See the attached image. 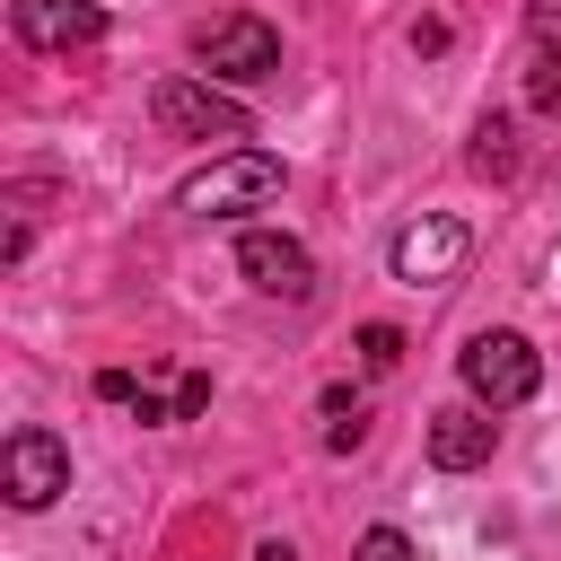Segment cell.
Returning a JSON list of instances; mask_svg holds the SVG:
<instances>
[{
	"label": "cell",
	"instance_id": "1",
	"mask_svg": "<svg viewBox=\"0 0 561 561\" xmlns=\"http://www.w3.org/2000/svg\"><path fill=\"white\" fill-rule=\"evenodd\" d=\"M263 202H280V158L245 149V140L175 184V210H193V219H237V210H263Z\"/></svg>",
	"mask_w": 561,
	"mask_h": 561
},
{
	"label": "cell",
	"instance_id": "2",
	"mask_svg": "<svg viewBox=\"0 0 561 561\" xmlns=\"http://www.w3.org/2000/svg\"><path fill=\"white\" fill-rule=\"evenodd\" d=\"M456 377H465V394L473 403H491V412H517L535 386H543V359H535V342L526 333H473L465 351H456Z\"/></svg>",
	"mask_w": 561,
	"mask_h": 561
},
{
	"label": "cell",
	"instance_id": "3",
	"mask_svg": "<svg viewBox=\"0 0 561 561\" xmlns=\"http://www.w3.org/2000/svg\"><path fill=\"white\" fill-rule=\"evenodd\" d=\"M386 263H394V280H412V289H447V280L473 263V228H465V219H447V210H430V219L394 228Z\"/></svg>",
	"mask_w": 561,
	"mask_h": 561
},
{
	"label": "cell",
	"instance_id": "4",
	"mask_svg": "<svg viewBox=\"0 0 561 561\" xmlns=\"http://www.w3.org/2000/svg\"><path fill=\"white\" fill-rule=\"evenodd\" d=\"M193 53H202V79H272V70H280V35H272L254 9L210 18V26L193 35Z\"/></svg>",
	"mask_w": 561,
	"mask_h": 561
},
{
	"label": "cell",
	"instance_id": "5",
	"mask_svg": "<svg viewBox=\"0 0 561 561\" xmlns=\"http://www.w3.org/2000/svg\"><path fill=\"white\" fill-rule=\"evenodd\" d=\"M149 114H158V131H175V140H245V131H254L245 105L219 96L210 79H158Z\"/></svg>",
	"mask_w": 561,
	"mask_h": 561
},
{
	"label": "cell",
	"instance_id": "6",
	"mask_svg": "<svg viewBox=\"0 0 561 561\" xmlns=\"http://www.w3.org/2000/svg\"><path fill=\"white\" fill-rule=\"evenodd\" d=\"M0 491L18 500V508H53L61 491H70V447L53 438V430H9V447H0Z\"/></svg>",
	"mask_w": 561,
	"mask_h": 561
},
{
	"label": "cell",
	"instance_id": "7",
	"mask_svg": "<svg viewBox=\"0 0 561 561\" xmlns=\"http://www.w3.org/2000/svg\"><path fill=\"white\" fill-rule=\"evenodd\" d=\"M237 272H245L263 298H307V289H316V254H307L298 237H280V228H245V237H237Z\"/></svg>",
	"mask_w": 561,
	"mask_h": 561
},
{
	"label": "cell",
	"instance_id": "8",
	"mask_svg": "<svg viewBox=\"0 0 561 561\" xmlns=\"http://www.w3.org/2000/svg\"><path fill=\"white\" fill-rule=\"evenodd\" d=\"M9 26L26 53H70V44L105 35V9L96 0H9Z\"/></svg>",
	"mask_w": 561,
	"mask_h": 561
},
{
	"label": "cell",
	"instance_id": "9",
	"mask_svg": "<svg viewBox=\"0 0 561 561\" xmlns=\"http://www.w3.org/2000/svg\"><path fill=\"white\" fill-rule=\"evenodd\" d=\"M491 447H500L491 403H447V412H430V465H438V473H473V465H491Z\"/></svg>",
	"mask_w": 561,
	"mask_h": 561
},
{
	"label": "cell",
	"instance_id": "10",
	"mask_svg": "<svg viewBox=\"0 0 561 561\" xmlns=\"http://www.w3.org/2000/svg\"><path fill=\"white\" fill-rule=\"evenodd\" d=\"M526 105L561 123V44H535V61H526Z\"/></svg>",
	"mask_w": 561,
	"mask_h": 561
},
{
	"label": "cell",
	"instance_id": "11",
	"mask_svg": "<svg viewBox=\"0 0 561 561\" xmlns=\"http://www.w3.org/2000/svg\"><path fill=\"white\" fill-rule=\"evenodd\" d=\"M359 438H368V412H359L351 386H333L324 394V447H359Z\"/></svg>",
	"mask_w": 561,
	"mask_h": 561
},
{
	"label": "cell",
	"instance_id": "12",
	"mask_svg": "<svg viewBox=\"0 0 561 561\" xmlns=\"http://www.w3.org/2000/svg\"><path fill=\"white\" fill-rule=\"evenodd\" d=\"M394 359H403V333H394V324H359V368H368V377H386Z\"/></svg>",
	"mask_w": 561,
	"mask_h": 561
},
{
	"label": "cell",
	"instance_id": "13",
	"mask_svg": "<svg viewBox=\"0 0 561 561\" xmlns=\"http://www.w3.org/2000/svg\"><path fill=\"white\" fill-rule=\"evenodd\" d=\"M473 167H482V175H491V167H508V123H500V114L473 131Z\"/></svg>",
	"mask_w": 561,
	"mask_h": 561
},
{
	"label": "cell",
	"instance_id": "14",
	"mask_svg": "<svg viewBox=\"0 0 561 561\" xmlns=\"http://www.w3.org/2000/svg\"><path fill=\"white\" fill-rule=\"evenodd\" d=\"M351 561H412V543H403V535H394V526H368V535H359V552H351Z\"/></svg>",
	"mask_w": 561,
	"mask_h": 561
},
{
	"label": "cell",
	"instance_id": "15",
	"mask_svg": "<svg viewBox=\"0 0 561 561\" xmlns=\"http://www.w3.org/2000/svg\"><path fill=\"white\" fill-rule=\"evenodd\" d=\"M210 403V377H175V421H193Z\"/></svg>",
	"mask_w": 561,
	"mask_h": 561
},
{
	"label": "cell",
	"instance_id": "16",
	"mask_svg": "<svg viewBox=\"0 0 561 561\" xmlns=\"http://www.w3.org/2000/svg\"><path fill=\"white\" fill-rule=\"evenodd\" d=\"M96 394H105V403H131V394H140V377H131V368H105V377H96Z\"/></svg>",
	"mask_w": 561,
	"mask_h": 561
},
{
	"label": "cell",
	"instance_id": "17",
	"mask_svg": "<svg viewBox=\"0 0 561 561\" xmlns=\"http://www.w3.org/2000/svg\"><path fill=\"white\" fill-rule=\"evenodd\" d=\"M526 18H535V44H561V0H535Z\"/></svg>",
	"mask_w": 561,
	"mask_h": 561
}]
</instances>
